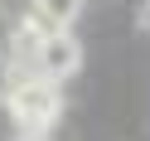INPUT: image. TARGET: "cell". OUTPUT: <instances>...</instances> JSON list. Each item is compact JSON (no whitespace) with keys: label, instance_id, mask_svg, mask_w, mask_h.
<instances>
[{"label":"cell","instance_id":"obj_5","mask_svg":"<svg viewBox=\"0 0 150 141\" xmlns=\"http://www.w3.org/2000/svg\"><path fill=\"white\" fill-rule=\"evenodd\" d=\"M140 24H145V29H150V0H145V5H140Z\"/></svg>","mask_w":150,"mask_h":141},{"label":"cell","instance_id":"obj_2","mask_svg":"<svg viewBox=\"0 0 150 141\" xmlns=\"http://www.w3.org/2000/svg\"><path fill=\"white\" fill-rule=\"evenodd\" d=\"M82 68V44L73 39L68 29H58V34H49L44 39V49H39V59H34V73H44V78H73V73Z\"/></svg>","mask_w":150,"mask_h":141},{"label":"cell","instance_id":"obj_3","mask_svg":"<svg viewBox=\"0 0 150 141\" xmlns=\"http://www.w3.org/2000/svg\"><path fill=\"white\" fill-rule=\"evenodd\" d=\"M34 5H39V10L49 15L58 29H68V24L78 20V10H82V0H34Z\"/></svg>","mask_w":150,"mask_h":141},{"label":"cell","instance_id":"obj_1","mask_svg":"<svg viewBox=\"0 0 150 141\" xmlns=\"http://www.w3.org/2000/svg\"><path fill=\"white\" fill-rule=\"evenodd\" d=\"M5 102H10V117H15V127H20V131H49L53 122H58V112H63V92H58V83L44 78V73L24 78Z\"/></svg>","mask_w":150,"mask_h":141},{"label":"cell","instance_id":"obj_4","mask_svg":"<svg viewBox=\"0 0 150 141\" xmlns=\"http://www.w3.org/2000/svg\"><path fill=\"white\" fill-rule=\"evenodd\" d=\"M15 141H49V136H44V131H20Z\"/></svg>","mask_w":150,"mask_h":141}]
</instances>
